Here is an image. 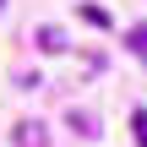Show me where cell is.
<instances>
[{"label":"cell","mask_w":147,"mask_h":147,"mask_svg":"<svg viewBox=\"0 0 147 147\" xmlns=\"http://www.w3.org/2000/svg\"><path fill=\"white\" fill-rule=\"evenodd\" d=\"M0 5H5V0H0Z\"/></svg>","instance_id":"5b68a950"},{"label":"cell","mask_w":147,"mask_h":147,"mask_svg":"<svg viewBox=\"0 0 147 147\" xmlns=\"http://www.w3.org/2000/svg\"><path fill=\"white\" fill-rule=\"evenodd\" d=\"M38 44H44L49 55H60V49H65V33H60V27H38Z\"/></svg>","instance_id":"7a4b0ae2"},{"label":"cell","mask_w":147,"mask_h":147,"mask_svg":"<svg viewBox=\"0 0 147 147\" xmlns=\"http://www.w3.org/2000/svg\"><path fill=\"white\" fill-rule=\"evenodd\" d=\"M16 142H22V147H49V136H44V125H33V120H27V125L16 131Z\"/></svg>","instance_id":"6da1fadb"},{"label":"cell","mask_w":147,"mask_h":147,"mask_svg":"<svg viewBox=\"0 0 147 147\" xmlns=\"http://www.w3.org/2000/svg\"><path fill=\"white\" fill-rule=\"evenodd\" d=\"M131 49H136V55L147 60V27H131Z\"/></svg>","instance_id":"3957f363"},{"label":"cell","mask_w":147,"mask_h":147,"mask_svg":"<svg viewBox=\"0 0 147 147\" xmlns=\"http://www.w3.org/2000/svg\"><path fill=\"white\" fill-rule=\"evenodd\" d=\"M131 125H136V142L147 147V109H136V115H131Z\"/></svg>","instance_id":"277c9868"}]
</instances>
